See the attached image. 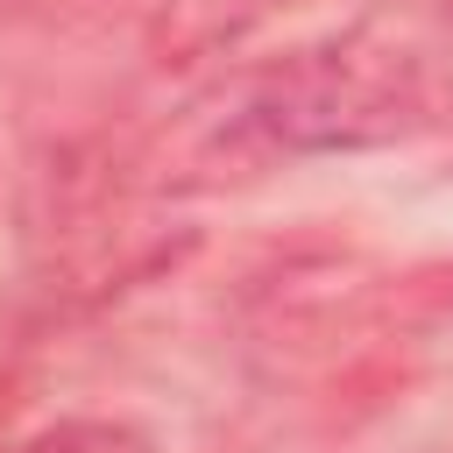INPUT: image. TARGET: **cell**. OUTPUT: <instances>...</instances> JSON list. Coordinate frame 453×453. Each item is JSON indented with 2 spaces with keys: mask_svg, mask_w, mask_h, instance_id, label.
Masks as SVG:
<instances>
[{
  "mask_svg": "<svg viewBox=\"0 0 453 453\" xmlns=\"http://www.w3.org/2000/svg\"><path fill=\"white\" fill-rule=\"evenodd\" d=\"M21 453H156L134 425H113V418H64L50 432H35Z\"/></svg>",
  "mask_w": 453,
  "mask_h": 453,
  "instance_id": "obj_1",
  "label": "cell"
}]
</instances>
